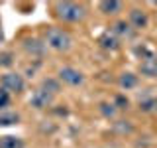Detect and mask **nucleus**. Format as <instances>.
<instances>
[{
	"mask_svg": "<svg viewBox=\"0 0 157 148\" xmlns=\"http://www.w3.org/2000/svg\"><path fill=\"white\" fill-rule=\"evenodd\" d=\"M118 83H120L122 89L130 91V89H134L137 85V75H136V73H132V71H126V73H122V75H120Z\"/></svg>",
	"mask_w": 157,
	"mask_h": 148,
	"instance_id": "obj_11",
	"label": "nucleus"
},
{
	"mask_svg": "<svg viewBox=\"0 0 157 148\" xmlns=\"http://www.w3.org/2000/svg\"><path fill=\"white\" fill-rule=\"evenodd\" d=\"M51 103H53V95L51 93H47L45 89H36V91L32 93V97H29V105H32L33 109H47V107H51Z\"/></svg>",
	"mask_w": 157,
	"mask_h": 148,
	"instance_id": "obj_5",
	"label": "nucleus"
},
{
	"mask_svg": "<svg viewBox=\"0 0 157 148\" xmlns=\"http://www.w3.org/2000/svg\"><path fill=\"white\" fill-rule=\"evenodd\" d=\"M155 109H157V99L155 97H144V99H140V111L149 113V111H155Z\"/></svg>",
	"mask_w": 157,
	"mask_h": 148,
	"instance_id": "obj_16",
	"label": "nucleus"
},
{
	"mask_svg": "<svg viewBox=\"0 0 157 148\" xmlns=\"http://www.w3.org/2000/svg\"><path fill=\"white\" fill-rule=\"evenodd\" d=\"M128 105H130V101H128L124 95H116V99H114V107L116 109H128Z\"/></svg>",
	"mask_w": 157,
	"mask_h": 148,
	"instance_id": "obj_20",
	"label": "nucleus"
},
{
	"mask_svg": "<svg viewBox=\"0 0 157 148\" xmlns=\"http://www.w3.org/2000/svg\"><path fill=\"white\" fill-rule=\"evenodd\" d=\"M20 122V115L12 111H2L0 113V126H12Z\"/></svg>",
	"mask_w": 157,
	"mask_h": 148,
	"instance_id": "obj_13",
	"label": "nucleus"
},
{
	"mask_svg": "<svg viewBox=\"0 0 157 148\" xmlns=\"http://www.w3.org/2000/svg\"><path fill=\"white\" fill-rule=\"evenodd\" d=\"M100 115L102 117H106V118H114L116 117V111L118 109L114 107V103H100Z\"/></svg>",
	"mask_w": 157,
	"mask_h": 148,
	"instance_id": "obj_18",
	"label": "nucleus"
},
{
	"mask_svg": "<svg viewBox=\"0 0 157 148\" xmlns=\"http://www.w3.org/2000/svg\"><path fill=\"white\" fill-rule=\"evenodd\" d=\"M110 32L114 34L118 39H130V38H134V28H132L128 22H116L114 26H112Z\"/></svg>",
	"mask_w": 157,
	"mask_h": 148,
	"instance_id": "obj_9",
	"label": "nucleus"
},
{
	"mask_svg": "<svg viewBox=\"0 0 157 148\" xmlns=\"http://www.w3.org/2000/svg\"><path fill=\"white\" fill-rule=\"evenodd\" d=\"M45 46H49L51 49H55V51H67V49H71L73 46V38L71 34L65 32L63 28H47L45 32Z\"/></svg>",
	"mask_w": 157,
	"mask_h": 148,
	"instance_id": "obj_2",
	"label": "nucleus"
},
{
	"mask_svg": "<svg viewBox=\"0 0 157 148\" xmlns=\"http://www.w3.org/2000/svg\"><path fill=\"white\" fill-rule=\"evenodd\" d=\"M8 105H10V97H8V93L0 91V113H2V109H6Z\"/></svg>",
	"mask_w": 157,
	"mask_h": 148,
	"instance_id": "obj_21",
	"label": "nucleus"
},
{
	"mask_svg": "<svg viewBox=\"0 0 157 148\" xmlns=\"http://www.w3.org/2000/svg\"><path fill=\"white\" fill-rule=\"evenodd\" d=\"M4 42V34H2V22H0V43Z\"/></svg>",
	"mask_w": 157,
	"mask_h": 148,
	"instance_id": "obj_22",
	"label": "nucleus"
},
{
	"mask_svg": "<svg viewBox=\"0 0 157 148\" xmlns=\"http://www.w3.org/2000/svg\"><path fill=\"white\" fill-rule=\"evenodd\" d=\"M98 43H100V47L106 49V51H118V49H120V39H118L112 32L102 34V36L98 38Z\"/></svg>",
	"mask_w": 157,
	"mask_h": 148,
	"instance_id": "obj_8",
	"label": "nucleus"
},
{
	"mask_svg": "<svg viewBox=\"0 0 157 148\" xmlns=\"http://www.w3.org/2000/svg\"><path fill=\"white\" fill-rule=\"evenodd\" d=\"M14 63V56L10 51H2L0 53V67H10Z\"/></svg>",
	"mask_w": 157,
	"mask_h": 148,
	"instance_id": "obj_19",
	"label": "nucleus"
},
{
	"mask_svg": "<svg viewBox=\"0 0 157 148\" xmlns=\"http://www.w3.org/2000/svg\"><path fill=\"white\" fill-rule=\"evenodd\" d=\"M55 16L63 22L77 24L85 20L86 10L82 4H77V2H55Z\"/></svg>",
	"mask_w": 157,
	"mask_h": 148,
	"instance_id": "obj_1",
	"label": "nucleus"
},
{
	"mask_svg": "<svg viewBox=\"0 0 157 148\" xmlns=\"http://www.w3.org/2000/svg\"><path fill=\"white\" fill-rule=\"evenodd\" d=\"M24 49H26L28 53H32V56H43V51H45V43H41L36 38H26V39H24Z\"/></svg>",
	"mask_w": 157,
	"mask_h": 148,
	"instance_id": "obj_10",
	"label": "nucleus"
},
{
	"mask_svg": "<svg viewBox=\"0 0 157 148\" xmlns=\"http://www.w3.org/2000/svg\"><path fill=\"white\" fill-rule=\"evenodd\" d=\"M41 89H45L47 93H51V95L55 97L57 93L61 91V85H59V81H55V79L45 77V79H43V83H41Z\"/></svg>",
	"mask_w": 157,
	"mask_h": 148,
	"instance_id": "obj_15",
	"label": "nucleus"
},
{
	"mask_svg": "<svg viewBox=\"0 0 157 148\" xmlns=\"http://www.w3.org/2000/svg\"><path fill=\"white\" fill-rule=\"evenodd\" d=\"M112 128H114V132H118V134H130V132L134 130V126H132L130 121H116Z\"/></svg>",
	"mask_w": 157,
	"mask_h": 148,
	"instance_id": "obj_17",
	"label": "nucleus"
},
{
	"mask_svg": "<svg viewBox=\"0 0 157 148\" xmlns=\"http://www.w3.org/2000/svg\"><path fill=\"white\" fill-rule=\"evenodd\" d=\"M0 148H24V140L20 136L4 134L0 136Z\"/></svg>",
	"mask_w": 157,
	"mask_h": 148,
	"instance_id": "obj_12",
	"label": "nucleus"
},
{
	"mask_svg": "<svg viewBox=\"0 0 157 148\" xmlns=\"http://www.w3.org/2000/svg\"><path fill=\"white\" fill-rule=\"evenodd\" d=\"M98 8L104 14H118L122 10V2H118V0H104V2H100Z\"/></svg>",
	"mask_w": 157,
	"mask_h": 148,
	"instance_id": "obj_14",
	"label": "nucleus"
},
{
	"mask_svg": "<svg viewBox=\"0 0 157 148\" xmlns=\"http://www.w3.org/2000/svg\"><path fill=\"white\" fill-rule=\"evenodd\" d=\"M155 111H157V109H155Z\"/></svg>",
	"mask_w": 157,
	"mask_h": 148,
	"instance_id": "obj_23",
	"label": "nucleus"
},
{
	"mask_svg": "<svg viewBox=\"0 0 157 148\" xmlns=\"http://www.w3.org/2000/svg\"><path fill=\"white\" fill-rule=\"evenodd\" d=\"M0 87L4 93H22L24 91V77L20 73H4L0 79Z\"/></svg>",
	"mask_w": 157,
	"mask_h": 148,
	"instance_id": "obj_3",
	"label": "nucleus"
},
{
	"mask_svg": "<svg viewBox=\"0 0 157 148\" xmlns=\"http://www.w3.org/2000/svg\"><path fill=\"white\" fill-rule=\"evenodd\" d=\"M128 24H130L134 30H144L147 24H149V18H147V12L141 8H132L130 10V16H128Z\"/></svg>",
	"mask_w": 157,
	"mask_h": 148,
	"instance_id": "obj_6",
	"label": "nucleus"
},
{
	"mask_svg": "<svg viewBox=\"0 0 157 148\" xmlns=\"http://www.w3.org/2000/svg\"><path fill=\"white\" fill-rule=\"evenodd\" d=\"M59 81H63L65 85H71V87H78L85 83V75L75 67H61L59 69Z\"/></svg>",
	"mask_w": 157,
	"mask_h": 148,
	"instance_id": "obj_4",
	"label": "nucleus"
},
{
	"mask_svg": "<svg viewBox=\"0 0 157 148\" xmlns=\"http://www.w3.org/2000/svg\"><path fill=\"white\" fill-rule=\"evenodd\" d=\"M140 73L145 77H157V53L144 57L140 61Z\"/></svg>",
	"mask_w": 157,
	"mask_h": 148,
	"instance_id": "obj_7",
	"label": "nucleus"
}]
</instances>
